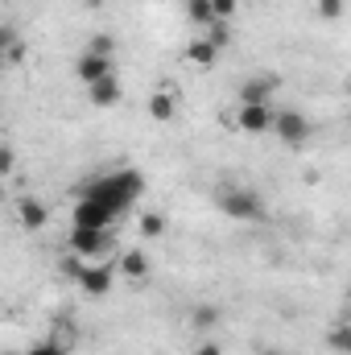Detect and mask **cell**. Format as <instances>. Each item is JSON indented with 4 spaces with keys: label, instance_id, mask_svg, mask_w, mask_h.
Masks as SVG:
<instances>
[{
    "label": "cell",
    "instance_id": "1",
    "mask_svg": "<svg viewBox=\"0 0 351 355\" xmlns=\"http://www.w3.org/2000/svg\"><path fill=\"white\" fill-rule=\"evenodd\" d=\"M145 194V178L137 174V170H120V174L112 178H99L95 186H87V198L95 202H103L112 215H120V211H128L137 198Z\"/></svg>",
    "mask_w": 351,
    "mask_h": 355
},
{
    "label": "cell",
    "instance_id": "2",
    "mask_svg": "<svg viewBox=\"0 0 351 355\" xmlns=\"http://www.w3.org/2000/svg\"><path fill=\"white\" fill-rule=\"evenodd\" d=\"M219 211L228 219H264V198L257 190H244V186H228L219 194Z\"/></svg>",
    "mask_w": 351,
    "mask_h": 355
},
{
    "label": "cell",
    "instance_id": "3",
    "mask_svg": "<svg viewBox=\"0 0 351 355\" xmlns=\"http://www.w3.org/2000/svg\"><path fill=\"white\" fill-rule=\"evenodd\" d=\"M273 128H277L281 145H289V149H302V145H306V137H310V120H306L298 107L273 112Z\"/></svg>",
    "mask_w": 351,
    "mask_h": 355
},
{
    "label": "cell",
    "instance_id": "4",
    "mask_svg": "<svg viewBox=\"0 0 351 355\" xmlns=\"http://www.w3.org/2000/svg\"><path fill=\"white\" fill-rule=\"evenodd\" d=\"M79 289L87 293V297H103L108 289H112V281H116V268L112 265H79Z\"/></svg>",
    "mask_w": 351,
    "mask_h": 355
},
{
    "label": "cell",
    "instance_id": "5",
    "mask_svg": "<svg viewBox=\"0 0 351 355\" xmlns=\"http://www.w3.org/2000/svg\"><path fill=\"white\" fill-rule=\"evenodd\" d=\"M67 244H71V252H75L79 261H87V257H99L112 240H108V232H99V227H75Z\"/></svg>",
    "mask_w": 351,
    "mask_h": 355
},
{
    "label": "cell",
    "instance_id": "6",
    "mask_svg": "<svg viewBox=\"0 0 351 355\" xmlns=\"http://www.w3.org/2000/svg\"><path fill=\"white\" fill-rule=\"evenodd\" d=\"M112 219H116V215H112L103 202L87 198V194L75 202V227H99V232H108V227H112Z\"/></svg>",
    "mask_w": 351,
    "mask_h": 355
},
{
    "label": "cell",
    "instance_id": "7",
    "mask_svg": "<svg viewBox=\"0 0 351 355\" xmlns=\"http://www.w3.org/2000/svg\"><path fill=\"white\" fill-rule=\"evenodd\" d=\"M236 124H240V132L261 137V132H268V128H273V112H268V103H240Z\"/></svg>",
    "mask_w": 351,
    "mask_h": 355
},
{
    "label": "cell",
    "instance_id": "8",
    "mask_svg": "<svg viewBox=\"0 0 351 355\" xmlns=\"http://www.w3.org/2000/svg\"><path fill=\"white\" fill-rule=\"evenodd\" d=\"M17 223H21L25 232H42V227L50 223L46 202H42V198H21V202H17Z\"/></svg>",
    "mask_w": 351,
    "mask_h": 355
},
{
    "label": "cell",
    "instance_id": "9",
    "mask_svg": "<svg viewBox=\"0 0 351 355\" xmlns=\"http://www.w3.org/2000/svg\"><path fill=\"white\" fill-rule=\"evenodd\" d=\"M87 99H91V107H116L120 103V79L108 75L99 83H87Z\"/></svg>",
    "mask_w": 351,
    "mask_h": 355
},
{
    "label": "cell",
    "instance_id": "10",
    "mask_svg": "<svg viewBox=\"0 0 351 355\" xmlns=\"http://www.w3.org/2000/svg\"><path fill=\"white\" fill-rule=\"evenodd\" d=\"M108 75H116V71H112V58H99V54H87V50H83V58H79V79H83V83H99V79H108Z\"/></svg>",
    "mask_w": 351,
    "mask_h": 355
},
{
    "label": "cell",
    "instance_id": "11",
    "mask_svg": "<svg viewBox=\"0 0 351 355\" xmlns=\"http://www.w3.org/2000/svg\"><path fill=\"white\" fill-rule=\"evenodd\" d=\"M215 58H219V50H215L207 37L186 42V62H190V67H215Z\"/></svg>",
    "mask_w": 351,
    "mask_h": 355
},
{
    "label": "cell",
    "instance_id": "12",
    "mask_svg": "<svg viewBox=\"0 0 351 355\" xmlns=\"http://www.w3.org/2000/svg\"><path fill=\"white\" fill-rule=\"evenodd\" d=\"M120 277H128V281H145V277H149V257L137 252V248L124 252V257H120Z\"/></svg>",
    "mask_w": 351,
    "mask_h": 355
},
{
    "label": "cell",
    "instance_id": "13",
    "mask_svg": "<svg viewBox=\"0 0 351 355\" xmlns=\"http://www.w3.org/2000/svg\"><path fill=\"white\" fill-rule=\"evenodd\" d=\"M149 112H153V120H174V112H178V99L170 95V91H153L149 95Z\"/></svg>",
    "mask_w": 351,
    "mask_h": 355
},
{
    "label": "cell",
    "instance_id": "14",
    "mask_svg": "<svg viewBox=\"0 0 351 355\" xmlns=\"http://www.w3.org/2000/svg\"><path fill=\"white\" fill-rule=\"evenodd\" d=\"M268 91H273V79L264 75V79L244 83V87H240V99H244V103H268Z\"/></svg>",
    "mask_w": 351,
    "mask_h": 355
},
{
    "label": "cell",
    "instance_id": "15",
    "mask_svg": "<svg viewBox=\"0 0 351 355\" xmlns=\"http://www.w3.org/2000/svg\"><path fill=\"white\" fill-rule=\"evenodd\" d=\"M162 232H166V215H162V211H145V215H141V236H145V240H157Z\"/></svg>",
    "mask_w": 351,
    "mask_h": 355
},
{
    "label": "cell",
    "instance_id": "16",
    "mask_svg": "<svg viewBox=\"0 0 351 355\" xmlns=\"http://www.w3.org/2000/svg\"><path fill=\"white\" fill-rule=\"evenodd\" d=\"M219 306H194V314H190V322L198 327V331H211V327H219Z\"/></svg>",
    "mask_w": 351,
    "mask_h": 355
},
{
    "label": "cell",
    "instance_id": "17",
    "mask_svg": "<svg viewBox=\"0 0 351 355\" xmlns=\"http://www.w3.org/2000/svg\"><path fill=\"white\" fill-rule=\"evenodd\" d=\"M327 347H331V352H339V355L351 352V327H348V322L331 327V335H327Z\"/></svg>",
    "mask_w": 351,
    "mask_h": 355
},
{
    "label": "cell",
    "instance_id": "18",
    "mask_svg": "<svg viewBox=\"0 0 351 355\" xmlns=\"http://www.w3.org/2000/svg\"><path fill=\"white\" fill-rule=\"evenodd\" d=\"M186 17H190L194 25H211V21H215L211 0H186Z\"/></svg>",
    "mask_w": 351,
    "mask_h": 355
},
{
    "label": "cell",
    "instance_id": "19",
    "mask_svg": "<svg viewBox=\"0 0 351 355\" xmlns=\"http://www.w3.org/2000/svg\"><path fill=\"white\" fill-rule=\"evenodd\" d=\"M87 54H99V58H112L116 54V37L112 33H95L87 42Z\"/></svg>",
    "mask_w": 351,
    "mask_h": 355
},
{
    "label": "cell",
    "instance_id": "20",
    "mask_svg": "<svg viewBox=\"0 0 351 355\" xmlns=\"http://www.w3.org/2000/svg\"><path fill=\"white\" fill-rule=\"evenodd\" d=\"M207 42H211L215 50H223V46L232 42V33H228V25H223V21H211V25H207Z\"/></svg>",
    "mask_w": 351,
    "mask_h": 355
},
{
    "label": "cell",
    "instance_id": "21",
    "mask_svg": "<svg viewBox=\"0 0 351 355\" xmlns=\"http://www.w3.org/2000/svg\"><path fill=\"white\" fill-rule=\"evenodd\" d=\"M318 17L323 21H339L343 17V0H318Z\"/></svg>",
    "mask_w": 351,
    "mask_h": 355
},
{
    "label": "cell",
    "instance_id": "22",
    "mask_svg": "<svg viewBox=\"0 0 351 355\" xmlns=\"http://www.w3.org/2000/svg\"><path fill=\"white\" fill-rule=\"evenodd\" d=\"M12 170H17V153H12L8 145H0V182L12 174Z\"/></svg>",
    "mask_w": 351,
    "mask_h": 355
},
{
    "label": "cell",
    "instance_id": "23",
    "mask_svg": "<svg viewBox=\"0 0 351 355\" xmlns=\"http://www.w3.org/2000/svg\"><path fill=\"white\" fill-rule=\"evenodd\" d=\"M236 4H240V0H211V12H215V21H228V17L236 12Z\"/></svg>",
    "mask_w": 351,
    "mask_h": 355
},
{
    "label": "cell",
    "instance_id": "24",
    "mask_svg": "<svg viewBox=\"0 0 351 355\" xmlns=\"http://www.w3.org/2000/svg\"><path fill=\"white\" fill-rule=\"evenodd\" d=\"M17 42H21V33H17L12 25H0V58H4V50H8V46H17Z\"/></svg>",
    "mask_w": 351,
    "mask_h": 355
},
{
    "label": "cell",
    "instance_id": "25",
    "mask_svg": "<svg viewBox=\"0 0 351 355\" xmlns=\"http://www.w3.org/2000/svg\"><path fill=\"white\" fill-rule=\"evenodd\" d=\"M4 62H25V42L8 46V50H4Z\"/></svg>",
    "mask_w": 351,
    "mask_h": 355
},
{
    "label": "cell",
    "instance_id": "26",
    "mask_svg": "<svg viewBox=\"0 0 351 355\" xmlns=\"http://www.w3.org/2000/svg\"><path fill=\"white\" fill-rule=\"evenodd\" d=\"M25 355H67V352H62L58 343H37L33 352H25Z\"/></svg>",
    "mask_w": 351,
    "mask_h": 355
},
{
    "label": "cell",
    "instance_id": "27",
    "mask_svg": "<svg viewBox=\"0 0 351 355\" xmlns=\"http://www.w3.org/2000/svg\"><path fill=\"white\" fill-rule=\"evenodd\" d=\"M194 355H223V347H219L215 339H207V343H198V347H194Z\"/></svg>",
    "mask_w": 351,
    "mask_h": 355
},
{
    "label": "cell",
    "instance_id": "28",
    "mask_svg": "<svg viewBox=\"0 0 351 355\" xmlns=\"http://www.w3.org/2000/svg\"><path fill=\"white\" fill-rule=\"evenodd\" d=\"M264 355H293V352H264Z\"/></svg>",
    "mask_w": 351,
    "mask_h": 355
},
{
    "label": "cell",
    "instance_id": "29",
    "mask_svg": "<svg viewBox=\"0 0 351 355\" xmlns=\"http://www.w3.org/2000/svg\"><path fill=\"white\" fill-rule=\"evenodd\" d=\"M0 202H4V182H0Z\"/></svg>",
    "mask_w": 351,
    "mask_h": 355
},
{
    "label": "cell",
    "instance_id": "30",
    "mask_svg": "<svg viewBox=\"0 0 351 355\" xmlns=\"http://www.w3.org/2000/svg\"><path fill=\"white\" fill-rule=\"evenodd\" d=\"M4 355H12V352H4Z\"/></svg>",
    "mask_w": 351,
    "mask_h": 355
},
{
    "label": "cell",
    "instance_id": "31",
    "mask_svg": "<svg viewBox=\"0 0 351 355\" xmlns=\"http://www.w3.org/2000/svg\"><path fill=\"white\" fill-rule=\"evenodd\" d=\"M0 67H4V62H0Z\"/></svg>",
    "mask_w": 351,
    "mask_h": 355
}]
</instances>
